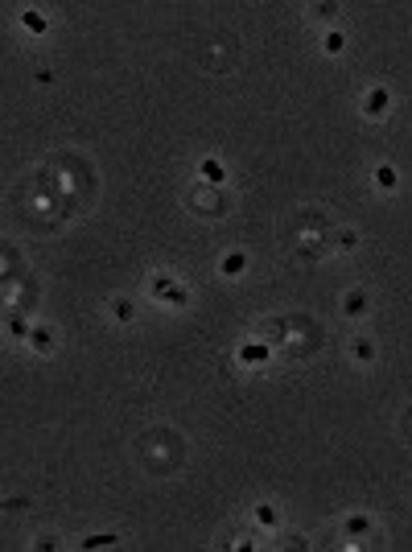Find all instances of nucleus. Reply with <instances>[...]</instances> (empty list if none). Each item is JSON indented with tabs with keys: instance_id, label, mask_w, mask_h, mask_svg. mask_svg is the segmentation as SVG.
<instances>
[{
	"instance_id": "obj_1",
	"label": "nucleus",
	"mask_w": 412,
	"mask_h": 552,
	"mask_svg": "<svg viewBox=\"0 0 412 552\" xmlns=\"http://www.w3.org/2000/svg\"><path fill=\"white\" fill-rule=\"evenodd\" d=\"M383 103H387V95H383V91H371V99H367V111H371V116H379V111H383Z\"/></svg>"
},
{
	"instance_id": "obj_2",
	"label": "nucleus",
	"mask_w": 412,
	"mask_h": 552,
	"mask_svg": "<svg viewBox=\"0 0 412 552\" xmlns=\"http://www.w3.org/2000/svg\"><path fill=\"white\" fill-rule=\"evenodd\" d=\"M202 173H206V177H210V181H219V177H223V169H219V165H214V161H202Z\"/></svg>"
}]
</instances>
